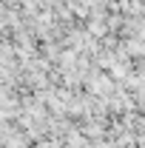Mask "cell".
Returning a JSON list of instances; mask_svg holds the SVG:
<instances>
[{
  "label": "cell",
  "instance_id": "obj_1",
  "mask_svg": "<svg viewBox=\"0 0 145 148\" xmlns=\"http://www.w3.org/2000/svg\"><path fill=\"white\" fill-rule=\"evenodd\" d=\"M63 46L54 43V40H49V43H40V57H46L51 66H60V57H63Z\"/></svg>",
  "mask_w": 145,
  "mask_h": 148
},
{
  "label": "cell",
  "instance_id": "obj_2",
  "mask_svg": "<svg viewBox=\"0 0 145 148\" xmlns=\"http://www.w3.org/2000/svg\"><path fill=\"white\" fill-rule=\"evenodd\" d=\"M6 120H9V111L0 108V128H6Z\"/></svg>",
  "mask_w": 145,
  "mask_h": 148
}]
</instances>
